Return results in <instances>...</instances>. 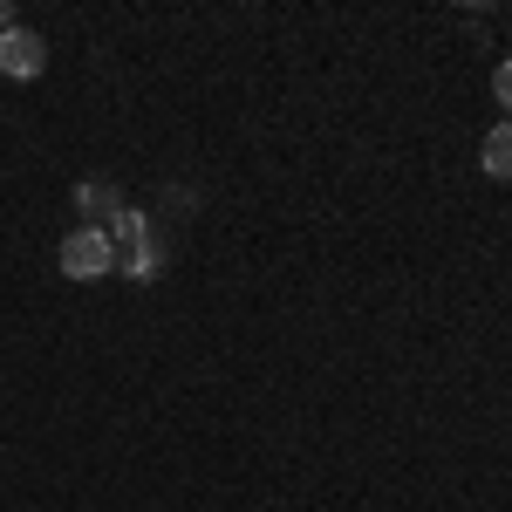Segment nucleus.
<instances>
[{"label":"nucleus","mask_w":512,"mask_h":512,"mask_svg":"<svg viewBox=\"0 0 512 512\" xmlns=\"http://www.w3.org/2000/svg\"><path fill=\"white\" fill-rule=\"evenodd\" d=\"M62 274L69 280H103L117 274V239L103 233V226H76V233H62Z\"/></svg>","instance_id":"obj_1"},{"label":"nucleus","mask_w":512,"mask_h":512,"mask_svg":"<svg viewBox=\"0 0 512 512\" xmlns=\"http://www.w3.org/2000/svg\"><path fill=\"white\" fill-rule=\"evenodd\" d=\"M41 69H48V41H41L35 28H14V35H0V76L35 82Z\"/></svg>","instance_id":"obj_2"},{"label":"nucleus","mask_w":512,"mask_h":512,"mask_svg":"<svg viewBox=\"0 0 512 512\" xmlns=\"http://www.w3.org/2000/svg\"><path fill=\"white\" fill-rule=\"evenodd\" d=\"M478 164H485V178L512 185V123H492V130H485V144H478Z\"/></svg>","instance_id":"obj_3"},{"label":"nucleus","mask_w":512,"mask_h":512,"mask_svg":"<svg viewBox=\"0 0 512 512\" xmlns=\"http://www.w3.org/2000/svg\"><path fill=\"white\" fill-rule=\"evenodd\" d=\"M76 205H82V212H117L123 198L110 192V185H82V192H76Z\"/></svg>","instance_id":"obj_4"},{"label":"nucleus","mask_w":512,"mask_h":512,"mask_svg":"<svg viewBox=\"0 0 512 512\" xmlns=\"http://www.w3.org/2000/svg\"><path fill=\"white\" fill-rule=\"evenodd\" d=\"M492 89H499V110H506V123H512V62L492 69Z\"/></svg>","instance_id":"obj_5"},{"label":"nucleus","mask_w":512,"mask_h":512,"mask_svg":"<svg viewBox=\"0 0 512 512\" xmlns=\"http://www.w3.org/2000/svg\"><path fill=\"white\" fill-rule=\"evenodd\" d=\"M21 21H14V0H0V35H14Z\"/></svg>","instance_id":"obj_6"}]
</instances>
